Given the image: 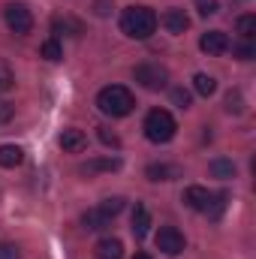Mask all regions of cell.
Listing matches in <instances>:
<instances>
[{
    "label": "cell",
    "mask_w": 256,
    "mask_h": 259,
    "mask_svg": "<svg viewBox=\"0 0 256 259\" xmlns=\"http://www.w3.org/2000/svg\"><path fill=\"white\" fill-rule=\"evenodd\" d=\"M97 106L109 118H124V115H130L136 109V97L130 94L124 84H109V88H103L97 94Z\"/></svg>",
    "instance_id": "2"
},
{
    "label": "cell",
    "mask_w": 256,
    "mask_h": 259,
    "mask_svg": "<svg viewBox=\"0 0 256 259\" xmlns=\"http://www.w3.org/2000/svg\"><path fill=\"white\" fill-rule=\"evenodd\" d=\"M145 175H148V181H172V178L181 175V169L178 166H169V163H151L145 169Z\"/></svg>",
    "instance_id": "13"
},
{
    "label": "cell",
    "mask_w": 256,
    "mask_h": 259,
    "mask_svg": "<svg viewBox=\"0 0 256 259\" xmlns=\"http://www.w3.org/2000/svg\"><path fill=\"white\" fill-rule=\"evenodd\" d=\"M184 202L190 205L193 211H205V208H208V202H211V193H208V187L190 184V187L184 190Z\"/></svg>",
    "instance_id": "10"
},
{
    "label": "cell",
    "mask_w": 256,
    "mask_h": 259,
    "mask_svg": "<svg viewBox=\"0 0 256 259\" xmlns=\"http://www.w3.org/2000/svg\"><path fill=\"white\" fill-rule=\"evenodd\" d=\"M229 36L223 33V30H208V33H202V39H199V49L205 52V55H226L229 52Z\"/></svg>",
    "instance_id": "7"
},
{
    "label": "cell",
    "mask_w": 256,
    "mask_h": 259,
    "mask_svg": "<svg viewBox=\"0 0 256 259\" xmlns=\"http://www.w3.org/2000/svg\"><path fill=\"white\" fill-rule=\"evenodd\" d=\"M172 103H175L178 109H190V103H193L190 91H184V88H172Z\"/></svg>",
    "instance_id": "27"
},
{
    "label": "cell",
    "mask_w": 256,
    "mask_h": 259,
    "mask_svg": "<svg viewBox=\"0 0 256 259\" xmlns=\"http://www.w3.org/2000/svg\"><path fill=\"white\" fill-rule=\"evenodd\" d=\"M118 169H121L118 157H97V160H88L78 172L81 175H97V172H118Z\"/></svg>",
    "instance_id": "9"
},
{
    "label": "cell",
    "mask_w": 256,
    "mask_h": 259,
    "mask_svg": "<svg viewBox=\"0 0 256 259\" xmlns=\"http://www.w3.org/2000/svg\"><path fill=\"white\" fill-rule=\"evenodd\" d=\"M97 136H100V142H103V145H112V148H121V139H118L115 133H109L106 127H100V133H97Z\"/></svg>",
    "instance_id": "29"
},
{
    "label": "cell",
    "mask_w": 256,
    "mask_h": 259,
    "mask_svg": "<svg viewBox=\"0 0 256 259\" xmlns=\"http://www.w3.org/2000/svg\"><path fill=\"white\" fill-rule=\"evenodd\" d=\"M81 223H84V229H94V232H100V229H106V226L112 223V217H109V214H103L100 208H91V211H84Z\"/></svg>",
    "instance_id": "16"
},
{
    "label": "cell",
    "mask_w": 256,
    "mask_h": 259,
    "mask_svg": "<svg viewBox=\"0 0 256 259\" xmlns=\"http://www.w3.org/2000/svg\"><path fill=\"white\" fill-rule=\"evenodd\" d=\"M229 49L235 52V58H238V61H253V58H256L253 39H244V42H238V46H229Z\"/></svg>",
    "instance_id": "23"
},
{
    "label": "cell",
    "mask_w": 256,
    "mask_h": 259,
    "mask_svg": "<svg viewBox=\"0 0 256 259\" xmlns=\"http://www.w3.org/2000/svg\"><path fill=\"white\" fill-rule=\"evenodd\" d=\"M39 55H42L46 61H52V64H55V61H61V58H64V46H61V42L52 36V39H46V42H42Z\"/></svg>",
    "instance_id": "20"
},
{
    "label": "cell",
    "mask_w": 256,
    "mask_h": 259,
    "mask_svg": "<svg viewBox=\"0 0 256 259\" xmlns=\"http://www.w3.org/2000/svg\"><path fill=\"white\" fill-rule=\"evenodd\" d=\"M154 241H157V250L166 253V256H178V253H184V247H187L184 235H181L175 226H163V229L157 232Z\"/></svg>",
    "instance_id": "6"
},
{
    "label": "cell",
    "mask_w": 256,
    "mask_h": 259,
    "mask_svg": "<svg viewBox=\"0 0 256 259\" xmlns=\"http://www.w3.org/2000/svg\"><path fill=\"white\" fill-rule=\"evenodd\" d=\"M175 133H178V124H175V118L166 109H151L148 112V118H145V136L151 142H157V145L172 142Z\"/></svg>",
    "instance_id": "3"
},
{
    "label": "cell",
    "mask_w": 256,
    "mask_h": 259,
    "mask_svg": "<svg viewBox=\"0 0 256 259\" xmlns=\"http://www.w3.org/2000/svg\"><path fill=\"white\" fill-rule=\"evenodd\" d=\"M12 115H15V106H9V103H0V124L12 121Z\"/></svg>",
    "instance_id": "31"
},
{
    "label": "cell",
    "mask_w": 256,
    "mask_h": 259,
    "mask_svg": "<svg viewBox=\"0 0 256 259\" xmlns=\"http://www.w3.org/2000/svg\"><path fill=\"white\" fill-rule=\"evenodd\" d=\"M226 193H211V202H208V208L205 211H211V217H220L223 214V208H226Z\"/></svg>",
    "instance_id": "25"
},
{
    "label": "cell",
    "mask_w": 256,
    "mask_h": 259,
    "mask_svg": "<svg viewBox=\"0 0 256 259\" xmlns=\"http://www.w3.org/2000/svg\"><path fill=\"white\" fill-rule=\"evenodd\" d=\"M208 169H211V175H214V178H223V181H226V178H235V163H232V160H226V157L211 160V166H208Z\"/></svg>",
    "instance_id": "18"
},
{
    "label": "cell",
    "mask_w": 256,
    "mask_h": 259,
    "mask_svg": "<svg viewBox=\"0 0 256 259\" xmlns=\"http://www.w3.org/2000/svg\"><path fill=\"white\" fill-rule=\"evenodd\" d=\"M157 24H160L157 12L148 9V6H127L121 12V30L130 39H148L157 30Z\"/></svg>",
    "instance_id": "1"
},
{
    "label": "cell",
    "mask_w": 256,
    "mask_h": 259,
    "mask_svg": "<svg viewBox=\"0 0 256 259\" xmlns=\"http://www.w3.org/2000/svg\"><path fill=\"white\" fill-rule=\"evenodd\" d=\"M61 148L69 151V154H78V151L88 148V136H84L81 130H64V133H61Z\"/></svg>",
    "instance_id": "11"
},
{
    "label": "cell",
    "mask_w": 256,
    "mask_h": 259,
    "mask_svg": "<svg viewBox=\"0 0 256 259\" xmlns=\"http://www.w3.org/2000/svg\"><path fill=\"white\" fill-rule=\"evenodd\" d=\"M94 250H97V259H124V244L118 238H100Z\"/></svg>",
    "instance_id": "12"
},
{
    "label": "cell",
    "mask_w": 256,
    "mask_h": 259,
    "mask_svg": "<svg viewBox=\"0 0 256 259\" xmlns=\"http://www.w3.org/2000/svg\"><path fill=\"white\" fill-rule=\"evenodd\" d=\"M3 21H6V27H9L12 33H18V36H24V33L33 30V15H30V9H27L24 3H6V6H3Z\"/></svg>",
    "instance_id": "4"
},
{
    "label": "cell",
    "mask_w": 256,
    "mask_h": 259,
    "mask_svg": "<svg viewBox=\"0 0 256 259\" xmlns=\"http://www.w3.org/2000/svg\"><path fill=\"white\" fill-rule=\"evenodd\" d=\"M24 163V151L18 145H0V166L3 169H15Z\"/></svg>",
    "instance_id": "15"
},
{
    "label": "cell",
    "mask_w": 256,
    "mask_h": 259,
    "mask_svg": "<svg viewBox=\"0 0 256 259\" xmlns=\"http://www.w3.org/2000/svg\"><path fill=\"white\" fill-rule=\"evenodd\" d=\"M0 259H21V250L15 247V244H0Z\"/></svg>",
    "instance_id": "30"
},
{
    "label": "cell",
    "mask_w": 256,
    "mask_h": 259,
    "mask_svg": "<svg viewBox=\"0 0 256 259\" xmlns=\"http://www.w3.org/2000/svg\"><path fill=\"white\" fill-rule=\"evenodd\" d=\"M196 6H199V15H205V18H208V15H214V12L220 9V6H217V0H196Z\"/></svg>",
    "instance_id": "28"
},
{
    "label": "cell",
    "mask_w": 256,
    "mask_h": 259,
    "mask_svg": "<svg viewBox=\"0 0 256 259\" xmlns=\"http://www.w3.org/2000/svg\"><path fill=\"white\" fill-rule=\"evenodd\" d=\"M193 91H196L199 97H211V94L217 91L214 75H208V72H196V75H193Z\"/></svg>",
    "instance_id": "17"
},
{
    "label": "cell",
    "mask_w": 256,
    "mask_h": 259,
    "mask_svg": "<svg viewBox=\"0 0 256 259\" xmlns=\"http://www.w3.org/2000/svg\"><path fill=\"white\" fill-rule=\"evenodd\" d=\"M100 211L109 214V217H118V214L124 211V199H121V196H109V199L100 205Z\"/></svg>",
    "instance_id": "24"
},
{
    "label": "cell",
    "mask_w": 256,
    "mask_h": 259,
    "mask_svg": "<svg viewBox=\"0 0 256 259\" xmlns=\"http://www.w3.org/2000/svg\"><path fill=\"white\" fill-rule=\"evenodd\" d=\"M15 88V75H12V69L0 61V94H6V91H12Z\"/></svg>",
    "instance_id": "26"
},
{
    "label": "cell",
    "mask_w": 256,
    "mask_h": 259,
    "mask_svg": "<svg viewBox=\"0 0 256 259\" xmlns=\"http://www.w3.org/2000/svg\"><path fill=\"white\" fill-rule=\"evenodd\" d=\"M133 259H154V256H151V253H136Z\"/></svg>",
    "instance_id": "32"
},
{
    "label": "cell",
    "mask_w": 256,
    "mask_h": 259,
    "mask_svg": "<svg viewBox=\"0 0 256 259\" xmlns=\"http://www.w3.org/2000/svg\"><path fill=\"white\" fill-rule=\"evenodd\" d=\"M160 21H163V27H166L169 33H184V30L190 27V18H187L184 9H166Z\"/></svg>",
    "instance_id": "8"
},
{
    "label": "cell",
    "mask_w": 256,
    "mask_h": 259,
    "mask_svg": "<svg viewBox=\"0 0 256 259\" xmlns=\"http://www.w3.org/2000/svg\"><path fill=\"white\" fill-rule=\"evenodd\" d=\"M226 112H229V115H241V112H244V97H241V91H229V94H226Z\"/></svg>",
    "instance_id": "22"
},
{
    "label": "cell",
    "mask_w": 256,
    "mask_h": 259,
    "mask_svg": "<svg viewBox=\"0 0 256 259\" xmlns=\"http://www.w3.org/2000/svg\"><path fill=\"white\" fill-rule=\"evenodd\" d=\"M133 78L142 88H148V91H163L169 84V72H166V66H160V64H139L133 69Z\"/></svg>",
    "instance_id": "5"
},
{
    "label": "cell",
    "mask_w": 256,
    "mask_h": 259,
    "mask_svg": "<svg viewBox=\"0 0 256 259\" xmlns=\"http://www.w3.org/2000/svg\"><path fill=\"white\" fill-rule=\"evenodd\" d=\"M52 27H55V33H69V36H81L84 33V27H81V21H75V18H55L52 21Z\"/></svg>",
    "instance_id": "19"
},
{
    "label": "cell",
    "mask_w": 256,
    "mask_h": 259,
    "mask_svg": "<svg viewBox=\"0 0 256 259\" xmlns=\"http://www.w3.org/2000/svg\"><path fill=\"white\" fill-rule=\"evenodd\" d=\"M148 226H151V214H148V208H145V205H136V208H133V226H130L133 235L142 241V238L148 235Z\"/></svg>",
    "instance_id": "14"
},
{
    "label": "cell",
    "mask_w": 256,
    "mask_h": 259,
    "mask_svg": "<svg viewBox=\"0 0 256 259\" xmlns=\"http://www.w3.org/2000/svg\"><path fill=\"white\" fill-rule=\"evenodd\" d=\"M235 27H238V33H241L244 39H253V33H256V15H253V12H244V15L235 21Z\"/></svg>",
    "instance_id": "21"
}]
</instances>
